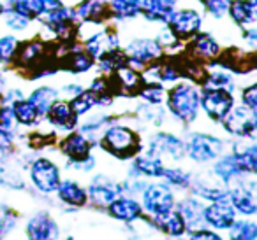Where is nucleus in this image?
<instances>
[{
  "instance_id": "9b49d317",
  "label": "nucleus",
  "mask_w": 257,
  "mask_h": 240,
  "mask_svg": "<svg viewBox=\"0 0 257 240\" xmlns=\"http://www.w3.org/2000/svg\"><path fill=\"white\" fill-rule=\"evenodd\" d=\"M166 25L171 28V32L178 39L189 40L190 37L196 36L201 30L203 18L194 9H175V12L171 14V18H169V22Z\"/></svg>"
},
{
  "instance_id": "b1692460",
  "label": "nucleus",
  "mask_w": 257,
  "mask_h": 240,
  "mask_svg": "<svg viewBox=\"0 0 257 240\" xmlns=\"http://www.w3.org/2000/svg\"><path fill=\"white\" fill-rule=\"evenodd\" d=\"M60 151L67 156L71 162L83 160L92 151V138L86 137L83 132H72L60 142Z\"/></svg>"
},
{
  "instance_id": "f3484780",
  "label": "nucleus",
  "mask_w": 257,
  "mask_h": 240,
  "mask_svg": "<svg viewBox=\"0 0 257 240\" xmlns=\"http://www.w3.org/2000/svg\"><path fill=\"white\" fill-rule=\"evenodd\" d=\"M148 152L157 156H169L171 160H182L185 156V144L175 137L173 134L168 132H159L152 137L150 146H148Z\"/></svg>"
},
{
  "instance_id": "7ed1b4c3",
  "label": "nucleus",
  "mask_w": 257,
  "mask_h": 240,
  "mask_svg": "<svg viewBox=\"0 0 257 240\" xmlns=\"http://www.w3.org/2000/svg\"><path fill=\"white\" fill-rule=\"evenodd\" d=\"M225 132L239 138H250L255 140L257 137V116L255 110L241 106H232L231 110L220 121Z\"/></svg>"
},
{
  "instance_id": "f704fd0d",
  "label": "nucleus",
  "mask_w": 257,
  "mask_h": 240,
  "mask_svg": "<svg viewBox=\"0 0 257 240\" xmlns=\"http://www.w3.org/2000/svg\"><path fill=\"white\" fill-rule=\"evenodd\" d=\"M58 95H60V93L55 88H51V86H41V88L34 90V92L30 93L29 102L36 107L39 116L44 118L48 114V110H50V107L53 106V102L58 98Z\"/></svg>"
},
{
  "instance_id": "f257e3e1",
  "label": "nucleus",
  "mask_w": 257,
  "mask_h": 240,
  "mask_svg": "<svg viewBox=\"0 0 257 240\" xmlns=\"http://www.w3.org/2000/svg\"><path fill=\"white\" fill-rule=\"evenodd\" d=\"M168 109L182 123H192L201 109V92L190 82H180L166 95Z\"/></svg>"
},
{
  "instance_id": "6ab92c4d",
  "label": "nucleus",
  "mask_w": 257,
  "mask_h": 240,
  "mask_svg": "<svg viewBox=\"0 0 257 240\" xmlns=\"http://www.w3.org/2000/svg\"><path fill=\"white\" fill-rule=\"evenodd\" d=\"M106 208L111 218L123 222H134L143 218V207H141L140 202L134 200L133 196H125V194H120Z\"/></svg>"
},
{
  "instance_id": "393cba45",
  "label": "nucleus",
  "mask_w": 257,
  "mask_h": 240,
  "mask_svg": "<svg viewBox=\"0 0 257 240\" xmlns=\"http://www.w3.org/2000/svg\"><path fill=\"white\" fill-rule=\"evenodd\" d=\"M176 9V0H141V14L148 22L166 23Z\"/></svg>"
},
{
  "instance_id": "4be33fe9",
  "label": "nucleus",
  "mask_w": 257,
  "mask_h": 240,
  "mask_svg": "<svg viewBox=\"0 0 257 240\" xmlns=\"http://www.w3.org/2000/svg\"><path fill=\"white\" fill-rule=\"evenodd\" d=\"M27 236L34 240H46L57 238L58 226L48 212H39L27 222Z\"/></svg>"
},
{
  "instance_id": "2f4dec72",
  "label": "nucleus",
  "mask_w": 257,
  "mask_h": 240,
  "mask_svg": "<svg viewBox=\"0 0 257 240\" xmlns=\"http://www.w3.org/2000/svg\"><path fill=\"white\" fill-rule=\"evenodd\" d=\"M243 170L239 168L238 162L234 160L232 154L227 156H218L217 162L213 165V176L220 180L222 184H232L238 179H243Z\"/></svg>"
},
{
  "instance_id": "5fc2aeb1",
  "label": "nucleus",
  "mask_w": 257,
  "mask_h": 240,
  "mask_svg": "<svg viewBox=\"0 0 257 240\" xmlns=\"http://www.w3.org/2000/svg\"><path fill=\"white\" fill-rule=\"evenodd\" d=\"M190 236H192V238H210V240L220 238V235H218L215 230H210V228H206V226H203V228H197V230H192V232H190Z\"/></svg>"
},
{
  "instance_id": "4468645a",
  "label": "nucleus",
  "mask_w": 257,
  "mask_h": 240,
  "mask_svg": "<svg viewBox=\"0 0 257 240\" xmlns=\"http://www.w3.org/2000/svg\"><path fill=\"white\" fill-rule=\"evenodd\" d=\"M189 50H187V58L197 62V64H210L220 53V46L215 40V37L208 32H197L196 36L190 37Z\"/></svg>"
},
{
  "instance_id": "dca6fc26",
  "label": "nucleus",
  "mask_w": 257,
  "mask_h": 240,
  "mask_svg": "<svg viewBox=\"0 0 257 240\" xmlns=\"http://www.w3.org/2000/svg\"><path fill=\"white\" fill-rule=\"evenodd\" d=\"M236 219V210L227 200L211 202L204 207V222L213 230H229L232 221Z\"/></svg>"
},
{
  "instance_id": "e433bc0d",
  "label": "nucleus",
  "mask_w": 257,
  "mask_h": 240,
  "mask_svg": "<svg viewBox=\"0 0 257 240\" xmlns=\"http://www.w3.org/2000/svg\"><path fill=\"white\" fill-rule=\"evenodd\" d=\"M11 109H13V114L16 118V123H22V124H36L39 123L43 118L39 116L37 109L25 98H20L16 102L11 104Z\"/></svg>"
},
{
  "instance_id": "4d7b16f0",
  "label": "nucleus",
  "mask_w": 257,
  "mask_h": 240,
  "mask_svg": "<svg viewBox=\"0 0 257 240\" xmlns=\"http://www.w3.org/2000/svg\"><path fill=\"white\" fill-rule=\"evenodd\" d=\"M81 92H83V88L79 84H67L64 88V93H65V95L71 96V98H72V96L78 95V93H81Z\"/></svg>"
},
{
  "instance_id": "c9c22d12",
  "label": "nucleus",
  "mask_w": 257,
  "mask_h": 240,
  "mask_svg": "<svg viewBox=\"0 0 257 240\" xmlns=\"http://www.w3.org/2000/svg\"><path fill=\"white\" fill-rule=\"evenodd\" d=\"M111 18L133 20L141 14V0H109Z\"/></svg>"
},
{
  "instance_id": "bb28decb",
  "label": "nucleus",
  "mask_w": 257,
  "mask_h": 240,
  "mask_svg": "<svg viewBox=\"0 0 257 240\" xmlns=\"http://www.w3.org/2000/svg\"><path fill=\"white\" fill-rule=\"evenodd\" d=\"M176 210L180 212V216L185 221L187 230H197L206 226V222H204V205L197 198H183L178 204Z\"/></svg>"
},
{
  "instance_id": "49530a36",
  "label": "nucleus",
  "mask_w": 257,
  "mask_h": 240,
  "mask_svg": "<svg viewBox=\"0 0 257 240\" xmlns=\"http://www.w3.org/2000/svg\"><path fill=\"white\" fill-rule=\"evenodd\" d=\"M2 14H4V18H6V25H8L9 28L16 30V32H22V30H25L27 26L30 25V22H32V20L27 18L25 14L15 11V9L9 8V6L4 9V12H2Z\"/></svg>"
},
{
  "instance_id": "412c9836",
  "label": "nucleus",
  "mask_w": 257,
  "mask_h": 240,
  "mask_svg": "<svg viewBox=\"0 0 257 240\" xmlns=\"http://www.w3.org/2000/svg\"><path fill=\"white\" fill-rule=\"evenodd\" d=\"M150 222L159 232L166 233V235H171V236H182L187 230L185 221H183V218L180 216V212L175 210V207L169 208V210L159 212V214H152Z\"/></svg>"
},
{
  "instance_id": "13d9d810",
  "label": "nucleus",
  "mask_w": 257,
  "mask_h": 240,
  "mask_svg": "<svg viewBox=\"0 0 257 240\" xmlns=\"http://www.w3.org/2000/svg\"><path fill=\"white\" fill-rule=\"evenodd\" d=\"M4 9H6V6L0 2V16H2V12H4Z\"/></svg>"
},
{
  "instance_id": "5701e85b",
  "label": "nucleus",
  "mask_w": 257,
  "mask_h": 240,
  "mask_svg": "<svg viewBox=\"0 0 257 240\" xmlns=\"http://www.w3.org/2000/svg\"><path fill=\"white\" fill-rule=\"evenodd\" d=\"M46 116L50 123L62 132H72L78 124V116L72 112L71 104L65 102V100H55Z\"/></svg>"
},
{
  "instance_id": "a18cd8bd",
  "label": "nucleus",
  "mask_w": 257,
  "mask_h": 240,
  "mask_svg": "<svg viewBox=\"0 0 257 240\" xmlns=\"http://www.w3.org/2000/svg\"><path fill=\"white\" fill-rule=\"evenodd\" d=\"M16 222H18V214L9 205L0 204V238L13 232Z\"/></svg>"
},
{
  "instance_id": "cd10ccee",
  "label": "nucleus",
  "mask_w": 257,
  "mask_h": 240,
  "mask_svg": "<svg viewBox=\"0 0 257 240\" xmlns=\"http://www.w3.org/2000/svg\"><path fill=\"white\" fill-rule=\"evenodd\" d=\"M60 6L62 0H11L9 2V8L22 12V14H25L30 20L39 18L41 14L53 11V9L60 8Z\"/></svg>"
},
{
  "instance_id": "2eb2a0df",
  "label": "nucleus",
  "mask_w": 257,
  "mask_h": 240,
  "mask_svg": "<svg viewBox=\"0 0 257 240\" xmlns=\"http://www.w3.org/2000/svg\"><path fill=\"white\" fill-rule=\"evenodd\" d=\"M88 200L92 202L95 207L106 208L111 202H114L121 194V186L111 180L106 176H97L95 179L90 182V188L86 191Z\"/></svg>"
},
{
  "instance_id": "ea45409f",
  "label": "nucleus",
  "mask_w": 257,
  "mask_h": 240,
  "mask_svg": "<svg viewBox=\"0 0 257 240\" xmlns=\"http://www.w3.org/2000/svg\"><path fill=\"white\" fill-rule=\"evenodd\" d=\"M231 230V238L234 240H257V224L248 219H234Z\"/></svg>"
},
{
  "instance_id": "7c9ffc66",
  "label": "nucleus",
  "mask_w": 257,
  "mask_h": 240,
  "mask_svg": "<svg viewBox=\"0 0 257 240\" xmlns=\"http://www.w3.org/2000/svg\"><path fill=\"white\" fill-rule=\"evenodd\" d=\"M164 162H162L161 156L152 154V152H147V154H140L134 158L133 163V172L134 176L140 177H152V179H159L162 176V170H164Z\"/></svg>"
},
{
  "instance_id": "a878e982",
  "label": "nucleus",
  "mask_w": 257,
  "mask_h": 240,
  "mask_svg": "<svg viewBox=\"0 0 257 240\" xmlns=\"http://www.w3.org/2000/svg\"><path fill=\"white\" fill-rule=\"evenodd\" d=\"M60 60H62V67H64L65 70L72 72V74L88 72L90 68H93V65H95L93 56L86 53L85 48H76V46L69 48Z\"/></svg>"
},
{
  "instance_id": "8fccbe9b",
  "label": "nucleus",
  "mask_w": 257,
  "mask_h": 240,
  "mask_svg": "<svg viewBox=\"0 0 257 240\" xmlns=\"http://www.w3.org/2000/svg\"><path fill=\"white\" fill-rule=\"evenodd\" d=\"M201 4L213 18H224L227 14L231 0H201Z\"/></svg>"
},
{
  "instance_id": "a211bd4d",
  "label": "nucleus",
  "mask_w": 257,
  "mask_h": 240,
  "mask_svg": "<svg viewBox=\"0 0 257 240\" xmlns=\"http://www.w3.org/2000/svg\"><path fill=\"white\" fill-rule=\"evenodd\" d=\"M83 48H85L86 53L92 54L93 60H99L102 54L109 53L113 50H118L120 48V39H118L114 30H100V32H95L93 36H90L85 40V46Z\"/></svg>"
},
{
  "instance_id": "6e6552de",
  "label": "nucleus",
  "mask_w": 257,
  "mask_h": 240,
  "mask_svg": "<svg viewBox=\"0 0 257 240\" xmlns=\"http://www.w3.org/2000/svg\"><path fill=\"white\" fill-rule=\"evenodd\" d=\"M30 179L41 193H55L60 182V168L50 158H36L30 165Z\"/></svg>"
},
{
  "instance_id": "6e6d98bb",
  "label": "nucleus",
  "mask_w": 257,
  "mask_h": 240,
  "mask_svg": "<svg viewBox=\"0 0 257 240\" xmlns=\"http://www.w3.org/2000/svg\"><path fill=\"white\" fill-rule=\"evenodd\" d=\"M243 40H245L250 48H253V46H255V42H257V30L255 28L243 30Z\"/></svg>"
},
{
  "instance_id": "423d86ee",
  "label": "nucleus",
  "mask_w": 257,
  "mask_h": 240,
  "mask_svg": "<svg viewBox=\"0 0 257 240\" xmlns=\"http://www.w3.org/2000/svg\"><path fill=\"white\" fill-rule=\"evenodd\" d=\"M125 54L128 58V67L138 70L161 60L164 56V50L157 42V39H134L127 44Z\"/></svg>"
},
{
  "instance_id": "72a5a7b5",
  "label": "nucleus",
  "mask_w": 257,
  "mask_h": 240,
  "mask_svg": "<svg viewBox=\"0 0 257 240\" xmlns=\"http://www.w3.org/2000/svg\"><path fill=\"white\" fill-rule=\"evenodd\" d=\"M201 92H206V90H225V92H234V81H232V76L229 74L225 68L222 70H213L206 72L204 78L201 79Z\"/></svg>"
},
{
  "instance_id": "ddd939ff",
  "label": "nucleus",
  "mask_w": 257,
  "mask_h": 240,
  "mask_svg": "<svg viewBox=\"0 0 257 240\" xmlns=\"http://www.w3.org/2000/svg\"><path fill=\"white\" fill-rule=\"evenodd\" d=\"M111 86V93L120 96H136L138 90L143 84L141 74L133 67H121L107 76Z\"/></svg>"
},
{
  "instance_id": "58836bf2",
  "label": "nucleus",
  "mask_w": 257,
  "mask_h": 240,
  "mask_svg": "<svg viewBox=\"0 0 257 240\" xmlns=\"http://www.w3.org/2000/svg\"><path fill=\"white\" fill-rule=\"evenodd\" d=\"M97 98H99V96H97L93 92H90V90H83L81 93H78L76 96H72L69 104H71L72 112L79 118V116H85L86 112H90V110L97 106Z\"/></svg>"
},
{
  "instance_id": "c85d7f7f",
  "label": "nucleus",
  "mask_w": 257,
  "mask_h": 240,
  "mask_svg": "<svg viewBox=\"0 0 257 240\" xmlns=\"http://www.w3.org/2000/svg\"><path fill=\"white\" fill-rule=\"evenodd\" d=\"M227 14L239 26H252L257 20V2L252 0H231Z\"/></svg>"
},
{
  "instance_id": "473e14b6",
  "label": "nucleus",
  "mask_w": 257,
  "mask_h": 240,
  "mask_svg": "<svg viewBox=\"0 0 257 240\" xmlns=\"http://www.w3.org/2000/svg\"><path fill=\"white\" fill-rule=\"evenodd\" d=\"M232 156L238 162L239 168L245 174L257 172V146L255 144H243V142H236L232 146Z\"/></svg>"
},
{
  "instance_id": "c756f323",
  "label": "nucleus",
  "mask_w": 257,
  "mask_h": 240,
  "mask_svg": "<svg viewBox=\"0 0 257 240\" xmlns=\"http://www.w3.org/2000/svg\"><path fill=\"white\" fill-rule=\"evenodd\" d=\"M55 193L58 194V198H60L64 204L71 205V207H83V205L88 202L86 190L83 186H79V184L72 179H65V180L60 179Z\"/></svg>"
},
{
  "instance_id": "bf43d9fd",
  "label": "nucleus",
  "mask_w": 257,
  "mask_h": 240,
  "mask_svg": "<svg viewBox=\"0 0 257 240\" xmlns=\"http://www.w3.org/2000/svg\"><path fill=\"white\" fill-rule=\"evenodd\" d=\"M6 2H11V0H6Z\"/></svg>"
},
{
  "instance_id": "3c124183",
  "label": "nucleus",
  "mask_w": 257,
  "mask_h": 240,
  "mask_svg": "<svg viewBox=\"0 0 257 240\" xmlns=\"http://www.w3.org/2000/svg\"><path fill=\"white\" fill-rule=\"evenodd\" d=\"M16 126V118L13 114L11 107H0V132L4 134H15Z\"/></svg>"
},
{
  "instance_id": "a19ab883",
  "label": "nucleus",
  "mask_w": 257,
  "mask_h": 240,
  "mask_svg": "<svg viewBox=\"0 0 257 240\" xmlns=\"http://www.w3.org/2000/svg\"><path fill=\"white\" fill-rule=\"evenodd\" d=\"M166 90L162 82H143L138 90V96L145 100L147 104H162L166 100Z\"/></svg>"
},
{
  "instance_id": "f8f14e48",
  "label": "nucleus",
  "mask_w": 257,
  "mask_h": 240,
  "mask_svg": "<svg viewBox=\"0 0 257 240\" xmlns=\"http://www.w3.org/2000/svg\"><path fill=\"white\" fill-rule=\"evenodd\" d=\"M199 104L211 120L222 121L234 106V98H232V93L225 90H206V92H201Z\"/></svg>"
},
{
  "instance_id": "37998d69",
  "label": "nucleus",
  "mask_w": 257,
  "mask_h": 240,
  "mask_svg": "<svg viewBox=\"0 0 257 240\" xmlns=\"http://www.w3.org/2000/svg\"><path fill=\"white\" fill-rule=\"evenodd\" d=\"M161 179H164L169 186H176V188H187L190 184V174L187 170H182V168H168L164 166L162 170V176Z\"/></svg>"
},
{
  "instance_id": "79ce46f5",
  "label": "nucleus",
  "mask_w": 257,
  "mask_h": 240,
  "mask_svg": "<svg viewBox=\"0 0 257 240\" xmlns=\"http://www.w3.org/2000/svg\"><path fill=\"white\" fill-rule=\"evenodd\" d=\"M194 194H197L201 200L217 202V200H227L229 190H225L222 186H213V184H197V186H194Z\"/></svg>"
},
{
  "instance_id": "1a4fd4ad",
  "label": "nucleus",
  "mask_w": 257,
  "mask_h": 240,
  "mask_svg": "<svg viewBox=\"0 0 257 240\" xmlns=\"http://www.w3.org/2000/svg\"><path fill=\"white\" fill-rule=\"evenodd\" d=\"M55 58L48 56V48L43 40H29V42H23L18 46L16 54L13 58L16 67L23 68V70H36L37 67H41L46 62H51Z\"/></svg>"
},
{
  "instance_id": "4c0bfd02",
  "label": "nucleus",
  "mask_w": 257,
  "mask_h": 240,
  "mask_svg": "<svg viewBox=\"0 0 257 240\" xmlns=\"http://www.w3.org/2000/svg\"><path fill=\"white\" fill-rule=\"evenodd\" d=\"M97 62H99L100 72H104L106 76L113 74L114 70H118V68H121V67H127L128 65L127 54H125V51H121L120 48H118V50L109 51V53H106V54H102Z\"/></svg>"
},
{
  "instance_id": "c03bdc74",
  "label": "nucleus",
  "mask_w": 257,
  "mask_h": 240,
  "mask_svg": "<svg viewBox=\"0 0 257 240\" xmlns=\"http://www.w3.org/2000/svg\"><path fill=\"white\" fill-rule=\"evenodd\" d=\"M18 46H20L18 37H15V36L0 37V64H4V65L11 64Z\"/></svg>"
},
{
  "instance_id": "de8ad7c7",
  "label": "nucleus",
  "mask_w": 257,
  "mask_h": 240,
  "mask_svg": "<svg viewBox=\"0 0 257 240\" xmlns=\"http://www.w3.org/2000/svg\"><path fill=\"white\" fill-rule=\"evenodd\" d=\"M140 114L145 121L152 124H161L164 121V110L161 109V104H147L140 107Z\"/></svg>"
},
{
  "instance_id": "f03ea898",
  "label": "nucleus",
  "mask_w": 257,
  "mask_h": 240,
  "mask_svg": "<svg viewBox=\"0 0 257 240\" xmlns=\"http://www.w3.org/2000/svg\"><path fill=\"white\" fill-rule=\"evenodd\" d=\"M100 144L106 151L114 154L116 158H131L141 149L140 137L133 128L123 126V124L111 123L104 128V135L100 138Z\"/></svg>"
},
{
  "instance_id": "0eeeda50",
  "label": "nucleus",
  "mask_w": 257,
  "mask_h": 240,
  "mask_svg": "<svg viewBox=\"0 0 257 240\" xmlns=\"http://www.w3.org/2000/svg\"><path fill=\"white\" fill-rule=\"evenodd\" d=\"M175 193L168 182H152L147 184L141 191V207L148 214H159V212L169 210L175 207Z\"/></svg>"
},
{
  "instance_id": "052dcab7",
  "label": "nucleus",
  "mask_w": 257,
  "mask_h": 240,
  "mask_svg": "<svg viewBox=\"0 0 257 240\" xmlns=\"http://www.w3.org/2000/svg\"><path fill=\"white\" fill-rule=\"evenodd\" d=\"M252 2H257V0H252Z\"/></svg>"
},
{
  "instance_id": "9d476101",
  "label": "nucleus",
  "mask_w": 257,
  "mask_h": 240,
  "mask_svg": "<svg viewBox=\"0 0 257 240\" xmlns=\"http://www.w3.org/2000/svg\"><path fill=\"white\" fill-rule=\"evenodd\" d=\"M234 184V182H232ZM229 202L234 207L236 212L252 218L257 212V202H255V182L253 180H236L234 186L229 190Z\"/></svg>"
},
{
  "instance_id": "20e7f679",
  "label": "nucleus",
  "mask_w": 257,
  "mask_h": 240,
  "mask_svg": "<svg viewBox=\"0 0 257 240\" xmlns=\"http://www.w3.org/2000/svg\"><path fill=\"white\" fill-rule=\"evenodd\" d=\"M39 20L44 23L46 28H50V32H53L62 42H69V40L74 39V36L78 32V18H76V12L72 8H65L64 4L60 8L53 9V11H48L44 14L39 16Z\"/></svg>"
},
{
  "instance_id": "39448f33",
  "label": "nucleus",
  "mask_w": 257,
  "mask_h": 240,
  "mask_svg": "<svg viewBox=\"0 0 257 240\" xmlns=\"http://www.w3.org/2000/svg\"><path fill=\"white\" fill-rule=\"evenodd\" d=\"M224 144L218 137L208 134H190L185 142V154L197 163H208L222 154Z\"/></svg>"
},
{
  "instance_id": "603ef678",
  "label": "nucleus",
  "mask_w": 257,
  "mask_h": 240,
  "mask_svg": "<svg viewBox=\"0 0 257 240\" xmlns=\"http://www.w3.org/2000/svg\"><path fill=\"white\" fill-rule=\"evenodd\" d=\"M241 102L245 107L252 110H257V86L255 84H250L246 88H243L241 92Z\"/></svg>"
},
{
  "instance_id": "aec40b11",
  "label": "nucleus",
  "mask_w": 257,
  "mask_h": 240,
  "mask_svg": "<svg viewBox=\"0 0 257 240\" xmlns=\"http://www.w3.org/2000/svg\"><path fill=\"white\" fill-rule=\"evenodd\" d=\"M78 22L83 23H102L111 18L109 0H83L74 9Z\"/></svg>"
},
{
  "instance_id": "09e8293b",
  "label": "nucleus",
  "mask_w": 257,
  "mask_h": 240,
  "mask_svg": "<svg viewBox=\"0 0 257 240\" xmlns=\"http://www.w3.org/2000/svg\"><path fill=\"white\" fill-rule=\"evenodd\" d=\"M157 42L162 46V50H176V48L182 46V39H178V37L175 36V34L171 32V28H169L168 25L162 26V30L159 32L157 36Z\"/></svg>"
},
{
  "instance_id": "864d4df0",
  "label": "nucleus",
  "mask_w": 257,
  "mask_h": 240,
  "mask_svg": "<svg viewBox=\"0 0 257 240\" xmlns=\"http://www.w3.org/2000/svg\"><path fill=\"white\" fill-rule=\"evenodd\" d=\"M69 166L79 170V172H90V170L95 166V158H93L92 154H88L86 158L76 160V162H71V160H69Z\"/></svg>"
}]
</instances>
